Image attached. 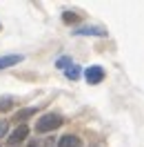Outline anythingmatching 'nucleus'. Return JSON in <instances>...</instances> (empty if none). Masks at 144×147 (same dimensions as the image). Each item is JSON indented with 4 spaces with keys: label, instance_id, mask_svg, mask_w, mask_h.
Here are the masks:
<instances>
[{
    "label": "nucleus",
    "instance_id": "obj_5",
    "mask_svg": "<svg viewBox=\"0 0 144 147\" xmlns=\"http://www.w3.org/2000/svg\"><path fill=\"white\" fill-rule=\"evenodd\" d=\"M58 145H60V147H82V143H80V138H78V136L67 134V136H62L60 140H58Z\"/></svg>",
    "mask_w": 144,
    "mask_h": 147
},
{
    "label": "nucleus",
    "instance_id": "obj_11",
    "mask_svg": "<svg viewBox=\"0 0 144 147\" xmlns=\"http://www.w3.org/2000/svg\"><path fill=\"white\" fill-rule=\"evenodd\" d=\"M31 114H36V107H29V109H25V111H20L16 118L18 120H22V118H27V116H31Z\"/></svg>",
    "mask_w": 144,
    "mask_h": 147
},
{
    "label": "nucleus",
    "instance_id": "obj_10",
    "mask_svg": "<svg viewBox=\"0 0 144 147\" xmlns=\"http://www.w3.org/2000/svg\"><path fill=\"white\" fill-rule=\"evenodd\" d=\"M62 18H64V22H69V25H73V22H78V16H75V13H71V11H64L62 13Z\"/></svg>",
    "mask_w": 144,
    "mask_h": 147
},
{
    "label": "nucleus",
    "instance_id": "obj_12",
    "mask_svg": "<svg viewBox=\"0 0 144 147\" xmlns=\"http://www.w3.org/2000/svg\"><path fill=\"white\" fill-rule=\"evenodd\" d=\"M7 136V123H0V138Z\"/></svg>",
    "mask_w": 144,
    "mask_h": 147
},
{
    "label": "nucleus",
    "instance_id": "obj_13",
    "mask_svg": "<svg viewBox=\"0 0 144 147\" xmlns=\"http://www.w3.org/2000/svg\"><path fill=\"white\" fill-rule=\"evenodd\" d=\"M27 147H42V145H40V143H36V140H31V143H29Z\"/></svg>",
    "mask_w": 144,
    "mask_h": 147
},
{
    "label": "nucleus",
    "instance_id": "obj_9",
    "mask_svg": "<svg viewBox=\"0 0 144 147\" xmlns=\"http://www.w3.org/2000/svg\"><path fill=\"white\" fill-rule=\"evenodd\" d=\"M69 65H71L69 56H62V58H58V60H55V67H58V69H67Z\"/></svg>",
    "mask_w": 144,
    "mask_h": 147
},
{
    "label": "nucleus",
    "instance_id": "obj_7",
    "mask_svg": "<svg viewBox=\"0 0 144 147\" xmlns=\"http://www.w3.org/2000/svg\"><path fill=\"white\" fill-rule=\"evenodd\" d=\"M64 74H67L69 80H78V78L82 76V69H80V67H75V65H69V67L64 69Z\"/></svg>",
    "mask_w": 144,
    "mask_h": 147
},
{
    "label": "nucleus",
    "instance_id": "obj_8",
    "mask_svg": "<svg viewBox=\"0 0 144 147\" xmlns=\"http://www.w3.org/2000/svg\"><path fill=\"white\" fill-rule=\"evenodd\" d=\"M11 105H13V98H11V96H0V111L11 109Z\"/></svg>",
    "mask_w": 144,
    "mask_h": 147
},
{
    "label": "nucleus",
    "instance_id": "obj_6",
    "mask_svg": "<svg viewBox=\"0 0 144 147\" xmlns=\"http://www.w3.org/2000/svg\"><path fill=\"white\" fill-rule=\"evenodd\" d=\"M75 34H80V36H104L107 31L100 27H80V29H75Z\"/></svg>",
    "mask_w": 144,
    "mask_h": 147
},
{
    "label": "nucleus",
    "instance_id": "obj_1",
    "mask_svg": "<svg viewBox=\"0 0 144 147\" xmlns=\"http://www.w3.org/2000/svg\"><path fill=\"white\" fill-rule=\"evenodd\" d=\"M64 120L60 114H55V111H49V114H42L40 118H38L36 123V129L40 131V134H49V131H53V129H58L60 125H62Z\"/></svg>",
    "mask_w": 144,
    "mask_h": 147
},
{
    "label": "nucleus",
    "instance_id": "obj_2",
    "mask_svg": "<svg viewBox=\"0 0 144 147\" xmlns=\"http://www.w3.org/2000/svg\"><path fill=\"white\" fill-rule=\"evenodd\" d=\"M84 78H87V83L89 85H98L104 80V67H100V65H93L89 67L87 71H84Z\"/></svg>",
    "mask_w": 144,
    "mask_h": 147
},
{
    "label": "nucleus",
    "instance_id": "obj_14",
    "mask_svg": "<svg viewBox=\"0 0 144 147\" xmlns=\"http://www.w3.org/2000/svg\"><path fill=\"white\" fill-rule=\"evenodd\" d=\"M93 147H98V145H93Z\"/></svg>",
    "mask_w": 144,
    "mask_h": 147
},
{
    "label": "nucleus",
    "instance_id": "obj_4",
    "mask_svg": "<svg viewBox=\"0 0 144 147\" xmlns=\"http://www.w3.org/2000/svg\"><path fill=\"white\" fill-rule=\"evenodd\" d=\"M25 60L22 54H11V56H2L0 58V69H7V67H13V65H20Z\"/></svg>",
    "mask_w": 144,
    "mask_h": 147
},
{
    "label": "nucleus",
    "instance_id": "obj_3",
    "mask_svg": "<svg viewBox=\"0 0 144 147\" xmlns=\"http://www.w3.org/2000/svg\"><path fill=\"white\" fill-rule=\"evenodd\" d=\"M27 136H29V127H27V123H25V125H18V127L11 131L9 138H7V143H9V145H18V143H22Z\"/></svg>",
    "mask_w": 144,
    "mask_h": 147
}]
</instances>
